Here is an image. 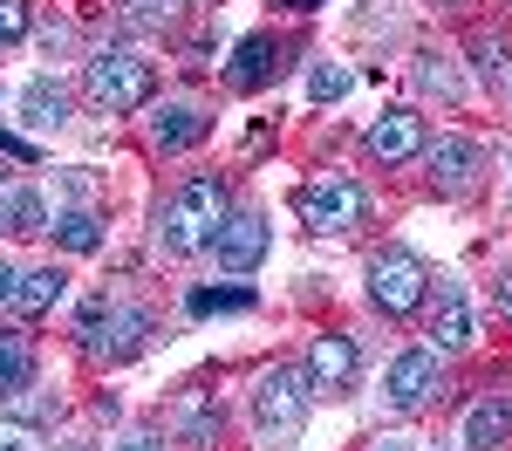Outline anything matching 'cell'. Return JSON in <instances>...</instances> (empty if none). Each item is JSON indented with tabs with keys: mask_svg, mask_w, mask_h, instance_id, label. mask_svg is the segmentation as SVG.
<instances>
[{
	"mask_svg": "<svg viewBox=\"0 0 512 451\" xmlns=\"http://www.w3.org/2000/svg\"><path fill=\"white\" fill-rule=\"evenodd\" d=\"M226 212H233V192H226V178L219 171H192L171 199H164L158 212V246L164 253H205L212 246V233L226 226Z\"/></svg>",
	"mask_w": 512,
	"mask_h": 451,
	"instance_id": "1",
	"label": "cell"
},
{
	"mask_svg": "<svg viewBox=\"0 0 512 451\" xmlns=\"http://www.w3.org/2000/svg\"><path fill=\"white\" fill-rule=\"evenodd\" d=\"M82 89H89L96 110L130 117V110H144V103L158 96V69H151L137 48H96V55L82 62Z\"/></svg>",
	"mask_w": 512,
	"mask_h": 451,
	"instance_id": "2",
	"label": "cell"
},
{
	"mask_svg": "<svg viewBox=\"0 0 512 451\" xmlns=\"http://www.w3.org/2000/svg\"><path fill=\"white\" fill-rule=\"evenodd\" d=\"M308 404H315L308 376H301L294 363H274L260 383H253V431H260V445L287 451L301 431H308Z\"/></svg>",
	"mask_w": 512,
	"mask_h": 451,
	"instance_id": "3",
	"label": "cell"
},
{
	"mask_svg": "<svg viewBox=\"0 0 512 451\" xmlns=\"http://www.w3.org/2000/svg\"><path fill=\"white\" fill-rule=\"evenodd\" d=\"M424 294H431V267L410 253V246H390V253H376L369 260V301L383 308V315H417L424 308Z\"/></svg>",
	"mask_w": 512,
	"mask_h": 451,
	"instance_id": "4",
	"label": "cell"
},
{
	"mask_svg": "<svg viewBox=\"0 0 512 451\" xmlns=\"http://www.w3.org/2000/svg\"><path fill=\"white\" fill-rule=\"evenodd\" d=\"M294 205H301V219H308L315 233H355V226L369 219V192H362L355 178H342V171H328V178H315V185H301Z\"/></svg>",
	"mask_w": 512,
	"mask_h": 451,
	"instance_id": "5",
	"label": "cell"
},
{
	"mask_svg": "<svg viewBox=\"0 0 512 451\" xmlns=\"http://www.w3.org/2000/svg\"><path fill=\"white\" fill-rule=\"evenodd\" d=\"M301 376H308L315 397H349L355 383H362V349H355V335H342V328H335V335H315Z\"/></svg>",
	"mask_w": 512,
	"mask_h": 451,
	"instance_id": "6",
	"label": "cell"
},
{
	"mask_svg": "<svg viewBox=\"0 0 512 451\" xmlns=\"http://www.w3.org/2000/svg\"><path fill=\"white\" fill-rule=\"evenodd\" d=\"M267 246H274V226L260 212H226V226L212 233V260H219V274H253L267 260Z\"/></svg>",
	"mask_w": 512,
	"mask_h": 451,
	"instance_id": "7",
	"label": "cell"
},
{
	"mask_svg": "<svg viewBox=\"0 0 512 451\" xmlns=\"http://www.w3.org/2000/svg\"><path fill=\"white\" fill-rule=\"evenodd\" d=\"M362 144H369V158H383V164H410L424 151V117H417L410 103H390L383 117H369Z\"/></svg>",
	"mask_w": 512,
	"mask_h": 451,
	"instance_id": "8",
	"label": "cell"
},
{
	"mask_svg": "<svg viewBox=\"0 0 512 451\" xmlns=\"http://www.w3.org/2000/svg\"><path fill=\"white\" fill-rule=\"evenodd\" d=\"M431 390H437V349H403V356L383 369V397H390V410H424Z\"/></svg>",
	"mask_w": 512,
	"mask_h": 451,
	"instance_id": "9",
	"label": "cell"
},
{
	"mask_svg": "<svg viewBox=\"0 0 512 451\" xmlns=\"http://www.w3.org/2000/svg\"><path fill=\"white\" fill-rule=\"evenodd\" d=\"M431 335H437V356H458V349H472V342H478V315H472L465 281H444V287H437Z\"/></svg>",
	"mask_w": 512,
	"mask_h": 451,
	"instance_id": "10",
	"label": "cell"
},
{
	"mask_svg": "<svg viewBox=\"0 0 512 451\" xmlns=\"http://www.w3.org/2000/svg\"><path fill=\"white\" fill-rule=\"evenodd\" d=\"M424 158H431L437 192H472L478 171H485V144H472V137H437V144H424Z\"/></svg>",
	"mask_w": 512,
	"mask_h": 451,
	"instance_id": "11",
	"label": "cell"
},
{
	"mask_svg": "<svg viewBox=\"0 0 512 451\" xmlns=\"http://www.w3.org/2000/svg\"><path fill=\"white\" fill-rule=\"evenodd\" d=\"M205 137H212V117H205L198 103H158V110H151V144H158L164 158L198 151Z\"/></svg>",
	"mask_w": 512,
	"mask_h": 451,
	"instance_id": "12",
	"label": "cell"
},
{
	"mask_svg": "<svg viewBox=\"0 0 512 451\" xmlns=\"http://www.w3.org/2000/svg\"><path fill=\"white\" fill-rule=\"evenodd\" d=\"M280 48L274 35H239L233 62H226V89H239V96H253V89H267V82L280 76Z\"/></svg>",
	"mask_w": 512,
	"mask_h": 451,
	"instance_id": "13",
	"label": "cell"
},
{
	"mask_svg": "<svg viewBox=\"0 0 512 451\" xmlns=\"http://www.w3.org/2000/svg\"><path fill=\"white\" fill-rule=\"evenodd\" d=\"M14 117L28 123L35 137L62 130V123H69V89H62L55 76H28V82H21V96H14Z\"/></svg>",
	"mask_w": 512,
	"mask_h": 451,
	"instance_id": "14",
	"label": "cell"
},
{
	"mask_svg": "<svg viewBox=\"0 0 512 451\" xmlns=\"http://www.w3.org/2000/svg\"><path fill=\"white\" fill-rule=\"evenodd\" d=\"M144 335H151V315H144L137 301H110V315H103V328H96V342H89V349L123 363V356H137V349H144Z\"/></svg>",
	"mask_w": 512,
	"mask_h": 451,
	"instance_id": "15",
	"label": "cell"
},
{
	"mask_svg": "<svg viewBox=\"0 0 512 451\" xmlns=\"http://www.w3.org/2000/svg\"><path fill=\"white\" fill-rule=\"evenodd\" d=\"M62 294H69V274H62V267H28V274H21V287H14V301H7V308L35 322V315H48V308H55Z\"/></svg>",
	"mask_w": 512,
	"mask_h": 451,
	"instance_id": "16",
	"label": "cell"
},
{
	"mask_svg": "<svg viewBox=\"0 0 512 451\" xmlns=\"http://www.w3.org/2000/svg\"><path fill=\"white\" fill-rule=\"evenodd\" d=\"M0 417H7V424H28V431H55V417H62V397H55V390H41V383H28V390L0 397Z\"/></svg>",
	"mask_w": 512,
	"mask_h": 451,
	"instance_id": "17",
	"label": "cell"
},
{
	"mask_svg": "<svg viewBox=\"0 0 512 451\" xmlns=\"http://www.w3.org/2000/svg\"><path fill=\"white\" fill-rule=\"evenodd\" d=\"M0 226H7L14 240H35V233H48V199H41L35 185H14V192L0 199Z\"/></svg>",
	"mask_w": 512,
	"mask_h": 451,
	"instance_id": "18",
	"label": "cell"
},
{
	"mask_svg": "<svg viewBox=\"0 0 512 451\" xmlns=\"http://www.w3.org/2000/svg\"><path fill=\"white\" fill-rule=\"evenodd\" d=\"M512 438V410L499 404V397H485V404L465 410V445L472 451H499Z\"/></svg>",
	"mask_w": 512,
	"mask_h": 451,
	"instance_id": "19",
	"label": "cell"
},
{
	"mask_svg": "<svg viewBox=\"0 0 512 451\" xmlns=\"http://www.w3.org/2000/svg\"><path fill=\"white\" fill-rule=\"evenodd\" d=\"M28 383H35V342L14 335V328H0V397H14Z\"/></svg>",
	"mask_w": 512,
	"mask_h": 451,
	"instance_id": "20",
	"label": "cell"
},
{
	"mask_svg": "<svg viewBox=\"0 0 512 451\" xmlns=\"http://www.w3.org/2000/svg\"><path fill=\"white\" fill-rule=\"evenodd\" d=\"M178 431H185V445H219V431H226V410L219 397H185V417H178Z\"/></svg>",
	"mask_w": 512,
	"mask_h": 451,
	"instance_id": "21",
	"label": "cell"
},
{
	"mask_svg": "<svg viewBox=\"0 0 512 451\" xmlns=\"http://www.w3.org/2000/svg\"><path fill=\"white\" fill-rule=\"evenodd\" d=\"M48 233L62 253H96L103 246V219L96 212H62V219H48Z\"/></svg>",
	"mask_w": 512,
	"mask_h": 451,
	"instance_id": "22",
	"label": "cell"
},
{
	"mask_svg": "<svg viewBox=\"0 0 512 451\" xmlns=\"http://www.w3.org/2000/svg\"><path fill=\"white\" fill-rule=\"evenodd\" d=\"M185 308L192 315H246L253 308V287H192Z\"/></svg>",
	"mask_w": 512,
	"mask_h": 451,
	"instance_id": "23",
	"label": "cell"
},
{
	"mask_svg": "<svg viewBox=\"0 0 512 451\" xmlns=\"http://www.w3.org/2000/svg\"><path fill=\"white\" fill-rule=\"evenodd\" d=\"M417 89H424V96H444V103H458V96H465V82L451 76V62H444L437 48L417 55Z\"/></svg>",
	"mask_w": 512,
	"mask_h": 451,
	"instance_id": "24",
	"label": "cell"
},
{
	"mask_svg": "<svg viewBox=\"0 0 512 451\" xmlns=\"http://www.w3.org/2000/svg\"><path fill=\"white\" fill-rule=\"evenodd\" d=\"M185 14V0H123V21L130 28H171Z\"/></svg>",
	"mask_w": 512,
	"mask_h": 451,
	"instance_id": "25",
	"label": "cell"
},
{
	"mask_svg": "<svg viewBox=\"0 0 512 451\" xmlns=\"http://www.w3.org/2000/svg\"><path fill=\"white\" fill-rule=\"evenodd\" d=\"M349 89H355V76H349V69H335V62H321L315 76H308V96H315V103H342Z\"/></svg>",
	"mask_w": 512,
	"mask_h": 451,
	"instance_id": "26",
	"label": "cell"
},
{
	"mask_svg": "<svg viewBox=\"0 0 512 451\" xmlns=\"http://www.w3.org/2000/svg\"><path fill=\"white\" fill-rule=\"evenodd\" d=\"M28 21H35L28 0H0V48H14V41L28 35Z\"/></svg>",
	"mask_w": 512,
	"mask_h": 451,
	"instance_id": "27",
	"label": "cell"
},
{
	"mask_svg": "<svg viewBox=\"0 0 512 451\" xmlns=\"http://www.w3.org/2000/svg\"><path fill=\"white\" fill-rule=\"evenodd\" d=\"M472 69H478V82H499V69H506V41L492 35V41H472Z\"/></svg>",
	"mask_w": 512,
	"mask_h": 451,
	"instance_id": "28",
	"label": "cell"
},
{
	"mask_svg": "<svg viewBox=\"0 0 512 451\" xmlns=\"http://www.w3.org/2000/svg\"><path fill=\"white\" fill-rule=\"evenodd\" d=\"M117 451H164V438H158V431H123Z\"/></svg>",
	"mask_w": 512,
	"mask_h": 451,
	"instance_id": "29",
	"label": "cell"
},
{
	"mask_svg": "<svg viewBox=\"0 0 512 451\" xmlns=\"http://www.w3.org/2000/svg\"><path fill=\"white\" fill-rule=\"evenodd\" d=\"M14 287H21V267H14V260H0V308L14 301Z\"/></svg>",
	"mask_w": 512,
	"mask_h": 451,
	"instance_id": "30",
	"label": "cell"
},
{
	"mask_svg": "<svg viewBox=\"0 0 512 451\" xmlns=\"http://www.w3.org/2000/svg\"><path fill=\"white\" fill-rule=\"evenodd\" d=\"M499 315H512V267L499 274Z\"/></svg>",
	"mask_w": 512,
	"mask_h": 451,
	"instance_id": "31",
	"label": "cell"
},
{
	"mask_svg": "<svg viewBox=\"0 0 512 451\" xmlns=\"http://www.w3.org/2000/svg\"><path fill=\"white\" fill-rule=\"evenodd\" d=\"M376 451H410V445H403V438H383V445H376Z\"/></svg>",
	"mask_w": 512,
	"mask_h": 451,
	"instance_id": "32",
	"label": "cell"
},
{
	"mask_svg": "<svg viewBox=\"0 0 512 451\" xmlns=\"http://www.w3.org/2000/svg\"><path fill=\"white\" fill-rule=\"evenodd\" d=\"M280 7H301V14H308V7H321V0H280Z\"/></svg>",
	"mask_w": 512,
	"mask_h": 451,
	"instance_id": "33",
	"label": "cell"
},
{
	"mask_svg": "<svg viewBox=\"0 0 512 451\" xmlns=\"http://www.w3.org/2000/svg\"><path fill=\"white\" fill-rule=\"evenodd\" d=\"M7 192H14V185H7V171H0V199H7Z\"/></svg>",
	"mask_w": 512,
	"mask_h": 451,
	"instance_id": "34",
	"label": "cell"
},
{
	"mask_svg": "<svg viewBox=\"0 0 512 451\" xmlns=\"http://www.w3.org/2000/svg\"><path fill=\"white\" fill-rule=\"evenodd\" d=\"M506 164H512V151H506Z\"/></svg>",
	"mask_w": 512,
	"mask_h": 451,
	"instance_id": "35",
	"label": "cell"
}]
</instances>
